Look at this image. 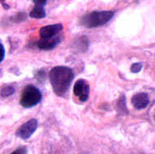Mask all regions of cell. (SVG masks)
<instances>
[{"label": "cell", "instance_id": "13", "mask_svg": "<svg viewBox=\"0 0 155 154\" xmlns=\"http://www.w3.org/2000/svg\"><path fill=\"white\" fill-rule=\"evenodd\" d=\"M26 18H27V15L25 12H19L13 18V21L15 22H19V21H24Z\"/></svg>", "mask_w": 155, "mask_h": 154}, {"label": "cell", "instance_id": "3", "mask_svg": "<svg viewBox=\"0 0 155 154\" xmlns=\"http://www.w3.org/2000/svg\"><path fill=\"white\" fill-rule=\"evenodd\" d=\"M42 99L41 92L34 85H27L22 91L20 104L24 108H31L38 105Z\"/></svg>", "mask_w": 155, "mask_h": 154}, {"label": "cell", "instance_id": "12", "mask_svg": "<svg viewBox=\"0 0 155 154\" xmlns=\"http://www.w3.org/2000/svg\"><path fill=\"white\" fill-rule=\"evenodd\" d=\"M143 68V64L142 63H134L130 67V71L134 74H137L139 72L141 71V69Z\"/></svg>", "mask_w": 155, "mask_h": 154}, {"label": "cell", "instance_id": "8", "mask_svg": "<svg viewBox=\"0 0 155 154\" xmlns=\"http://www.w3.org/2000/svg\"><path fill=\"white\" fill-rule=\"evenodd\" d=\"M60 41H61V38L59 36H55L51 38H41V40L37 43V46L41 50L51 51L56 47Z\"/></svg>", "mask_w": 155, "mask_h": 154}, {"label": "cell", "instance_id": "14", "mask_svg": "<svg viewBox=\"0 0 155 154\" xmlns=\"http://www.w3.org/2000/svg\"><path fill=\"white\" fill-rule=\"evenodd\" d=\"M27 149L26 147H21V148H18L17 150L12 152L11 154H27Z\"/></svg>", "mask_w": 155, "mask_h": 154}, {"label": "cell", "instance_id": "5", "mask_svg": "<svg viewBox=\"0 0 155 154\" xmlns=\"http://www.w3.org/2000/svg\"><path fill=\"white\" fill-rule=\"evenodd\" d=\"M38 126V121L36 119H31L21 125V127L17 130V136L22 139H27L32 135L34 132L36 130Z\"/></svg>", "mask_w": 155, "mask_h": 154}, {"label": "cell", "instance_id": "9", "mask_svg": "<svg viewBox=\"0 0 155 154\" xmlns=\"http://www.w3.org/2000/svg\"><path fill=\"white\" fill-rule=\"evenodd\" d=\"M74 45L76 46L75 50H78V51L85 52L88 49V45H89L88 39L87 38V36H80L76 41V43H74Z\"/></svg>", "mask_w": 155, "mask_h": 154}, {"label": "cell", "instance_id": "1", "mask_svg": "<svg viewBox=\"0 0 155 154\" xmlns=\"http://www.w3.org/2000/svg\"><path fill=\"white\" fill-rule=\"evenodd\" d=\"M49 78L54 93L59 97H64L74 78V74L69 67L56 66L51 70Z\"/></svg>", "mask_w": 155, "mask_h": 154}, {"label": "cell", "instance_id": "2", "mask_svg": "<svg viewBox=\"0 0 155 154\" xmlns=\"http://www.w3.org/2000/svg\"><path fill=\"white\" fill-rule=\"evenodd\" d=\"M115 15L113 11H93L80 18L79 23L87 28H96L110 21Z\"/></svg>", "mask_w": 155, "mask_h": 154}, {"label": "cell", "instance_id": "15", "mask_svg": "<svg viewBox=\"0 0 155 154\" xmlns=\"http://www.w3.org/2000/svg\"><path fill=\"white\" fill-rule=\"evenodd\" d=\"M4 56H5V49H4L3 44L0 42V63L3 61Z\"/></svg>", "mask_w": 155, "mask_h": 154}, {"label": "cell", "instance_id": "6", "mask_svg": "<svg viewBox=\"0 0 155 154\" xmlns=\"http://www.w3.org/2000/svg\"><path fill=\"white\" fill-rule=\"evenodd\" d=\"M64 28L61 23L48 25L40 29V36L41 38H51L57 36Z\"/></svg>", "mask_w": 155, "mask_h": 154}, {"label": "cell", "instance_id": "17", "mask_svg": "<svg viewBox=\"0 0 155 154\" xmlns=\"http://www.w3.org/2000/svg\"><path fill=\"white\" fill-rule=\"evenodd\" d=\"M0 74H1V69H0Z\"/></svg>", "mask_w": 155, "mask_h": 154}, {"label": "cell", "instance_id": "11", "mask_svg": "<svg viewBox=\"0 0 155 154\" xmlns=\"http://www.w3.org/2000/svg\"><path fill=\"white\" fill-rule=\"evenodd\" d=\"M15 92V88L12 85H4L1 87L0 95L3 97H8L12 96Z\"/></svg>", "mask_w": 155, "mask_h": 154}, {"label": "cell", "instance_id": "16", "mask_svg": "<svg viewBox=\"0 0 155 154\" xmlns=\"http://www.w3.org/2000/svg\"><path fill=\"white\" fill-rule=\"evenodd\" d=\"M33 3L38 6H44L47 3V0H32Z\"/></svg>", "mask_w": 155, "mask_h": 154}, {"label": "cell", "instance_id": "10", "mask_svg": "<svg viewBox=\"0 0 155 154\" xmlns=\"http://www.w3.org/2000/svg\"><path fill=\"white\" fill-rule=\"evenodd\" d=\"M30 17L35 19H42V18H45L46 16L45 11L43 6H36L33 8V9L30 12Z\"/></svg>", "mask_w": 155, "mask_h": 154}, {"label": "cell", "instance_id": "7", "mask_svg": "<svg viewBox=\"0 0 155 154\" xmlns=\"http://www.w3.org/2000/svg\"><path fill=\"white\" fill-rule=\"evenodd\" d=\"M133 106L137 110H142L148 106L149 103V95L145 92H139L134 94L131 98Z\"/></svg>", "mask_w": 155, "mask_h": 154}, {"label": "cell", "instance_id": "4", "mask_svg": "<svg viewBox=\"0 0 155 154\" xmlns=\"http://www.w3.org/2000/svg\"><path fill=\"white\" fill-rule=\"evenodd\" d=\"M74 93L82 102L87 101L90 93L88 83L85 79H78L74 86Z\"/></svg>", "mask_w": 155, "mask_h": 154}]
</instances>
